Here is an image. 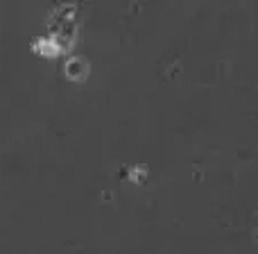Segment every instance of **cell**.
<instances>
[{
    "mask_svg": "<svg viewBox=\"0 0 258 254\" xmlns=\"http://www.w3.org/2000/svg\"><path fill=\"white\" fill-rule=\"evenodd\" d=\"M86 73V64L82 62V59H71V62L66 64V75L68 80H82Z\"/></svg>",
    "mask_w": 258,
    "mask_h": 254,
    "instance_id": "cell-1",
    "label": "cell"
}]
</instances>
